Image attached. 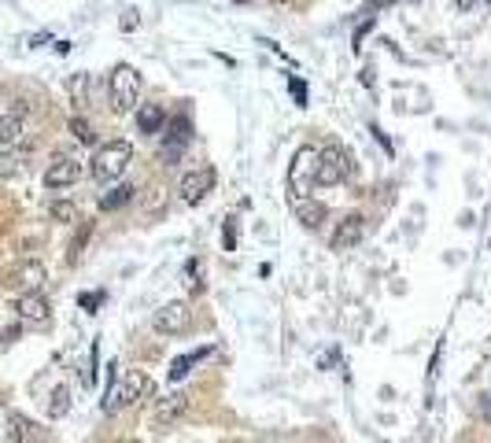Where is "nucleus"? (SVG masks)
Wrapping results in <instances>:
<instances>
[{"label": "nucleus", "instance_id": "obj_1", "mask_svg": "<svg viewBox=\"0 0 491 443\" xmlns=\"http://www.w3.org/2000/svg\"><path fill=\"white\" fill-rule=\"evenodd\" d=\"M152 396V377L149 374H141V369H130L126 377H115L111 388H108V399H104V414H118V410H126L141 399H149Z\"/></svg>", "mask_w": 491, "mask_h": 443}, {"label": "nucleus", "instance_id": "obj_2", "mask_svg": "<svg viewBox=\"0 0 491 443\" xmlns=\"http://www.w3.org/2000/svg\"><path fill=\"white\" fill-rule=\"evenodd\" d=\"M130 159H133V144H130V141H108V144L96 148V156H93V166H89V170H93L96 181L108 185V181H118L122 174H126Z\"/></svg>", "mask_w": 491, "mask_h": 443}, {"label": "nucleus", "instance_id": "obj_3", "mask_svg": "<svg viewBox=\"0 0 491 443\" xmlns=\"http://www.w3.org/2000/svg\"><path fill=\"white\" fill-rule=\"evenodd\" d=\"M108 93H111V108L115 115H126L137 108V93H141V78L130 63H118L108 78Z\"/></svg>", "mask_w": 491, "mask_h": 443}, {"label": "nucleus", "instance_id": "obj_4", "mask_svg": "<svg viewBox=\"0 0 491 443\" xmlns=\"http://www.w3.org/2000/svg\"><path fill=\"white\" fill-rule=\"evenodd\" d=\"M314 174H318V152H314V148H300L296 159H292V166H288V192H292V200H296V204L318 185Z\"/></svg>", "mask_w": 491, "mask_h": 443}, {"label": "nucleus", "instance_id": "obj_5", "mask_svg": "<svg viewBox=\"0 0 491 443\" xmlns=\"http://www.w3.org/2000/svg\"><path fill=\"white\" fill-rule=\"evenodd\" d=\"M343 178H351V156L343 152V148H336V144L322 148V152H318V174H314V181L318 185H340Z\"/></svg>", "mask_w": 491, "mask_h": 443}, {"label": "nucleus", "instance_id": "obj_6", "mask_svg": "<svg viewBox=\"0 0 491 443\" xmlns=\"http://www.w3.org/2000/svg\"><path fill=\"white\" fill-rule=\"evenodd\" d=\"M152 329L159 336H181V333H189L192 329V310H189V303H181V300L163 303L152 314Z\"/></svg>", "mask_w": 491, "mask_h": 443}, {"label": "nucleus", "instance_id": "obj_7", "mask_svg": "<svg viewBox=\"0 0 491 443\" xmlns=\"http://www.w3.org/2000/svg\"><path fill=\"white\" fill-rule=\"evenodd\" d=\"M78 178H82V159L70 152H60L44 170V189H70Z\"/></svg>", "mask_w": 491, "mask_h": 443}, {"label": "nucleus", "instance_id": "obj_8", "mask_svg": "<svg viewBox=\"0 0 491 443\" xmlns=\"http://www.w3.org/2000/svg\"><path fill=\"white\" fill-rule=\"evenodd\" d=\"M214 181H218L214 166H196V170H189V174L181 178V200H185L189 207L204 204L207 196H211V189H214Z\"/></svg>", "mask_w": 491, "mask_h": 443}, {"label": "nucleus", "instance_id": "obj_9", "mask_svg": "<svg viewBox=\"0 0 491 443\" xmlns=\"http://www.w3.org/2000/svg\"><path fill=\"white\" fill-rule=\"evenodd\" d=\"M362 237H366V218L362 214H348L336 226V233H333V252H351V248H358L362 244Z\"/></svg>", "mask_w": 491, "mask_h": 443}, {"label": "nucleus", "instance_id": "obj_10", "mask_svg": "<svg viewBox=\"0 0 491 443\" xmlns=\"http://www.w3.org/2000/svg\"><path fill=\"white\" fill-rule=\"evenodd\" d=\"M185 410H189V396H185V391H170L166 399L156 403L152 425H156V429H170V425L178 422V417H185Z\"/></svg>", "mask_w": 491, "mask_h": 443}, {"label": "nucleus", "instance_id": "obj_11", "mask_svg": "<svg viewBox=\"0 0 491 443\" xmlns=\"http://www.w3.org/2000/svg\"><path fill=\"white\" fill-rule=\"evenodd\" d=\"M15 310H19L22 322H30V326H44L48 318H52V307H48V300H44L41 292H22Z\"/></svg>", "mask_w": 491, "mask_h": 443}, {"label": "nucleus", "instance_id": "obj_12", "mask_svg": "<svg viewBox=\"0 0 491 443\" xmlns=\"http://www.w3.org/2000/svg\"><path fill=\"white\" fill-rule=\"evenodd\" d=\"M22 133H27V108L19 104L8 115H0V148H15Z\"/></svg>", "mask_w": 491, "mask_h": 443}, {"label": "nucleus", "instance_id": "obj_13", "mask_svg": "<svg viewBox=\"0 0 491 443\" xmlns=\"http://www.w3.org/2000/svg\"><path fill=\"white\" fill-rule=\"evenodd\" d=\"M44 281H48L44 266H41V262H34V259L19 262V266L12 270V285H15V288H22V292H41V285H44Z\"/></svg>", "mask_w": 491, "mask_h": 443}, {"label": "nucleus", "instance_id": "obj_14", "mask_svg": "<svg viewBox=\"0 0 491 443\" xmlns=\"http://www.w3.org/2000/svg\"><path fill=\"white\" fill-rule=\"evenodd\" d=\"M4 432H8V439H12V443H41V429L30 422L27 414H19V410H12V414H8Z\"/></svg>", "mask_w": 491, "mask_h": 443}, {"label": "nucleus", "instance_id": "obj_15", "mask_svg": "<svg viewBox=\"0 0 491 443\" xmlns=\"http://www.w3.org/2000/svg\"><path fill=\"white\" fill-rule=\"evenodd\" d=\"M185 144H189V122L185 118H174V133H170V144H163V152H159L163 166H174L181 159V148Z\"/></svg>", "mask_w": 491, "mask_h": 443}, {"label": "nucleus", "instance_id": "obj_16", "mask_svg": "<svg viewBox=\"0 0 491 443\" xmlns=\"http://www.w3.org/2000/svg\"><path fill=\"white\" fill-rule=\"evenodd\" d=\"M163 126H166V111H163L159 104H141V108H137V130H141L144 137H156Z\"/></svg>", "mask_w": 491, "mask_h": 443}, {"label": "nucleus", "instance_id": "obj_17", "mask_svg": "<svg viewBox=\"0 0 491 443\" xmlns=\"http://www.w3.org/2000/svg\"><path fill=\"white\" fill-rule=\"evenodd\" d=\"M27 159H30V152L22 148V152H15V148H8L4 156H0V178H15L19 170H27Z\"/></svg>", "mask_w": 491, "mask_h": 443}, {"label": "nucleus", "instance_id": "obj_18", "mask_svg": "<svg viewBox=\"0 0 491 443\" xmlns=\"http://www.w3.org/2000/svg\"><path fill=\"white\" fill-rule=\"evenodd\" d=\"M207 355H211V348H200V351H189V355H178L174 362H170V377H174V381L189 377V369H192L196 362H204Z\"/></svg>", "mask_w": 491, "mask_h": 443}, {"label": "nucleus", "instance_id": "obj_19", "mask_svg": "<svg viewBox=\"0 0 491 443\" xmlns=\"http://www.w3.org/2000/svg\"><path fill=\"white\" fill-rule=\"evenodd\" d=\"M326 214H329V211H326V204H307V200H300V204H296V218L303 222L307 230H318V226H322Z\"/></svg>", "mask_w": 491, "mask_h": 443}, {"label": "nucleus", "instance_id": "obj_20", "mask_svg": "<svg viewBox=\"0 0 491 443\" xmlns=\"http://www.w3.org/2000/svg\"><path fill=\"white\" fill-rule=\"evenodd\" d=\"M133 192H137L133 185H118V189H111L108 196H101V207H104V211H115V207H126V204L133 200Z\"/></svg>", "mask_w": 491, "mask_h": 443}, {"label": "nucleus", "instance_id": "obj_21", "mask_svg": "<svg viewBox=\"0 0 491 443\" xmlns=\"http://www.w3.org/2000/svg\"><path fill=\"white\" fill-rule=\"evenodd\" d=\"M67 93H70V101H75V108H85L89 104V74H75V78L67 82Z\"/></svg>", "mask_w": 491, "mask_h": 443}, {"label": "nucleus", "instance_id": "obj_22", "mask_svg": "<svg viewBox=\"0 0 491 443\" xmlns=\"http://www.w3.org/2000/svg\"><path fill=\"white\" fill-rule=\"evenodd\" d=\"M70 410V388L67 384H60L56 391H52V399H48V417H52V422H56V417H63Z\"/></svg>", "mask_w": 491, "mask_h": 443}, {"label": "nucleus", "instance_id": "obj_23", "mask_svg": "<svg viewBox=\"0 0 491 443\" xmlns=\"http://www.w3.org/2000/svg\"><path fill=\"white\" fill-rule=\"evenodd\" d=\"M185 278H189V281H185L189 292H192V295H200V292H204V262H200V259H189Z\"/></svg>", "mask_w": 491, "mask_h": 443}, {"label": "nucleus", "instance_id": "obj_24", "mask_svg": "<svg viewBox=\"0 0 491 443\" xmlns=\"http://www.w3.org/2000/svg\"><path fill=\"white\" fill-rule=\"evenodd\" d=\"M70 133H75V141H78V144H93V141H96L93 126H89V122H85L82 115H75V118H70Z\"/></svg>", "mask_w": 491, "mask_h": 443}, {"label": "nucleus", "instance_id": "obj_25", "mask_svg": "<svg viewBox=\"0 0 491 443\" xmlns=\"http://www.w3.org/2000/svg\"><path fill=\"white\" fill-rule=\"evenodd\" d=\"M48 214H52L56 222H78V207L67 204V200H56L52 207H48Z\"/></svg>", "mask_w": 491, "mask_h": 443}, {"label": "nucleus", "instance_id": "obj_26", "mask_svg": "<svg viewBox=\"0 0 491 443\" xmlns=\"http://www.w3.org/2000/svg\"><path fill=\"white\" fill-rule=\"evenodd\" d=\"M222 244H226V252L237 248V226H233V222H226V226H222Z\"/></svg>", "mask_w": 491, "mask_h": 443}, {"label": "nucleus", "instance_id": "obj_27", "mask_svg": "<svg viewBox=\"0 0 491 443\" xmlns=\"http://www.w3.org/2000/svg\"><path fill=\"white\" fill-rule=\"evenodd\" d=\"M288 89H292V96H296V104L303 108V104H307V85H303L300 78H292V82H288Z\"/></svg>", "mask_w": 491, "mask_h": 443}, {"label": "nucleus", "instance_id": "obj_28", "mask_svg": "<svg viewBox=\"0 0 491 443\" xmlns=\"http://www.w3.org/2000/svg\"><path fill=\"white\" fill-rule=\"evenodd\" d=\"M101 300H104V292H85L82 295V307L85 310H96V307H101Z\"/></svg>", "mask_w": 491, "mask_h": 443}, {"label": "nucleus", "instance_id": "obj_29", "mask_svg": "<svg viewBox=\"0 0 491 443\" xmlns=\"http://www.w3.org/2000/svg\"><path fill=\"white\" fill-rule=\"evenodd\" d=\"M270 4H285V0H270Z\"/></svg>", "mask_w": 491, "mask_h": 443}, {"label": "nucleus", "instance_id": "obj_30", "mask_svg": "<svg viewBox=\"0 0 491 443\" xmlns=\"http://www.w3.org/2000/svg\"><path fill=\"white\" fill-rule=\"evenodd\" d=\"M237 4H248V0H237Z\"/></svg>", "mask_w": 491, "mask_h": 443}, {"label": "nucleus", "instance_id": "obj_31", "mask_svg": "<svg viewBox=\"0 0 491 443\" xmlns=\"http://www.w3.org/2000/svg\"><path fill=\"white\" fill-rule=\"evenodd\" d=\"M0 432H4V425H0Z\"/></svg>", "mask_w": 491, "mask_h": 443}, {"label": "nucleus", "instance_id": "obj_32", "mask_svg": "<svg viewBox=\"0 0 491 443\" xmlns=\"http://www.w3.org/2000/svg\"><path fill=\"white\" fill-rule=\"evenodd\" d=\"M130 443H133V439H130Z\"/></svg>", "mask_w": 491, "mask_h": 443}]
</instances>
